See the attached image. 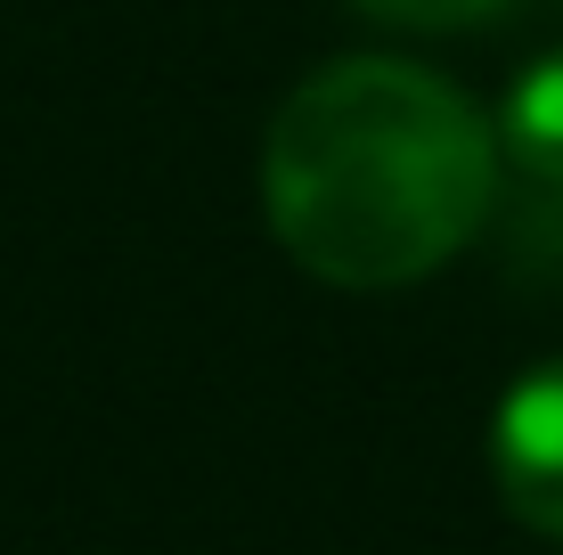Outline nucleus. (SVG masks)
I'll use <instances>...</instances> for the list:
<instances>
[{
  "label": "nucleus",
  "instance_id": "nucleus-1",
  "mask_svg": "<svg viewBox=\"0 0 563 555\" xmlns=\"http://www.w3.org/2000/svg\"><path fill=\"white\" fill-rule=\"evenodd\" d=\"M498 197V131L441 74L343 57L278 107L262 204L310 278L376 295L433 278Z\"/></svg>",
  "mask_w": 563,
  "mask_h": 555
},
{
  "label": "nucleus",
  "instance_id": "nucleus-2",
  "mask_svg": "<svg viewBox=\"0 0 563 555\" xmlns=\"http://www.w3.org/2000/svg\"><path fill=\"white\" fill-rule=\"evenodd\" d=\"M490 474L515 523L563 540V359L531 368L490 417Z\"/></svg>",
  "mask_w": 563,
  "mask_h": 555
},
{
  "label": "nucleus",
  "instance_id": "nucleus-3",
  "mask_svg": "<svg viewBox=\"0 0 563 555\" xmlns=\"http://www.w3.org/2000/svg\"><path fill=\"white\" fill-rule=\"evenodd\" d=\"M498 147H507L531 180L563 188V49L531 57V66L515 74L507 107H498Z\"/></svg>",
  "mask_w": 563,
  "mask_h": 555
},
{
  "label": "nucleus",
  "instance_id": "nucleus-4",
  "mask_svg": "<svg viewBox=\"0 0 563 555\" xmlns=\"http://www.w3.org/2000/svg\"><path fill=\"white\" fill-rule=\"evenodd\" d=\"M352 9L376 16V25H400V33H465V25L507 16L515 0H352Z\"/></svg>",
  "mask_w": 563,
  "mask_h": 555
}]
</instances>
